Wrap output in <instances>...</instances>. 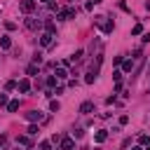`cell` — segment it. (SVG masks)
I'll use <instances>...</instances> for the list:
<instances>
[{
	"label": "cell",
	"mask_w": 150,
	"mask_h": 150,
	"mask_svg": "<svg viewBox=\"0 0 150 150\" xmlns=\"http://www.w3.org/2000/svg\"><path fill=\"white\" fill-rule=\"evenodd\" d=\"M19 9H21V12H26V14H28V12H33V9H35V0H23V2L19 5Z\"/></svg>",
	"instance_id": "obj_1"
},
{
	"label": "cell",
	"mask_w": 150,
	"mask_h": 150,
	"mask_svg": "<svg viewBox=\"0 0 150 150\" xmlns=\"http://www.w3.org/2000/svg\"><path fill=\"white\" fill-rule=\"evenodd\" d=\"M26 120L28 122H40L42 120V112L40 110H30V112H26Z\"/></svg>",
	"instance_id": "obj_2"
},
{
	"label": "cell",
	"mask_w": 150,
	"mask_h": 150,
	"mask_svg": "<svg viewBox=\"0 0 150 150\" xmlns=\"http://www.w3.org/2000/svg\"><path fill=\"white\" fill-rule=\"evenodd\" d=\"M40 26H42V23H40L38 19H26V28H28V30H38Z\"/></svg>",
	"instance_id": "obj_3"
},
{
	"label": "cell",
	"mask_w": 150,
	"mask_h": 150,
	"mask_svg": "<svg viewBox=\"0 0 150 150\" xmlns=\"http://www.w3.org/2000/svg\"><path fill=\"white\" fill-rule=\"evenodd\" d=\"M16 87H19V91H23V94H26V91L30 89V80H28V77H23V80H19V84H16Z\"/></svg>",
	"instance_id": "obj_4"
},
{
	"label": "cell",
	"mask_w": 150,
	"mask_h": 150,
	"mask_svg": "<svg viewBox=\"0 0 150 150\" xmlns=\"http://www.w3.org/2000/svg\"><path fill=\"white\" fill-rule=\"evenodd\" d=\"M40 45H42V47H49V45H52V35H49V33H42V35H40Z\"/></svg>",
	"instance_id": "obj_5"
},
{
	"label": "cell",
	"mask_w": 150,
	"mask_h": 150,
	"mask_svg": "<svg viewBox=\"0 0 150 150\" xmlns=\"http://www.w3.org/2000/svg\"><path fill=\"white\" fill-rule=\"evenodd\" d=\"M105 138H108V131H105V129H101V131H96V136H94V141H96V143H103Z\"/></svg>",
	"instance_id": "obj_6"
},
{
	"label": "cell",
	"mask_w": 150,
	"mask_h": 150,
	"mask_svg": "<svg viewBox=\"0 0 150 150\" xmlns=\"http://www.w3.org/2000/svg\"><path fill=\"white\" fill-rule=\"evenodd\" d=\"M91 110H94V103H91V101H84V103L80 105V112H91Z\"/></svg>",
	"instance_id": "obj_7"
},
{
	"label": "cell",
	"mask_w": 150,
	"mask_h": 150,
	"mask_svg": "<svg viewBox=\"0 0 150 150\" xmlns=\"http://www.w3.org/2000/svg\"><path fill=\"white\" fill-rule=\"evenodd\" d=\"M61 150H73V138H61Z\"/></svg>",
	"instance_id": "obj_8"
},
{
	"label": "cell",
	"mask_w": 150,
	"mask_h": 150,
	"mask_svg": "<svg viewBox=\"0 0 150 150\" xmlns=\"http://www.w3.org/2000/svg\"><path fill=\"white\" fill-rule=\"evenodd\" d=\"M0 47H2V49H9V47H12V40H9L7 35H2V38H0Z\"/></svg>",
	"instance_id": "obj_9"
},
{
	"label": "cell",
	"mask_w": 150,
	"mask_h": 150,
	"mask_svg": "<svg viewBox=\"0 0 150 150\" xmlns=\"http://www.w3.org/2000/svg\"><path fill=\"white\" fill-rule=\"evenodd\" d=\"M63 77H68V70L66 68H56V80H63Z\"/></svg>",
	"instance_id": "obj_10"
},
{
	"label": "cell",
	"mask_w": 150,
	"mask_h": 150,
	"mask_svg": "<svg viewBox=\"0 0 150 150\" xmlns=\"http://www.w3.org/2000/svg\"><path fill=\"white\" fill-rule=\"evenodd\" d=\"M7 110H9V112H16V110H19V101H9V103H7Z\"/></svg>",
	"instance_id": "obj_11"
},
{
	"label": "cell",
	"mask_w": 150,
	"mask_h": 150,
	"mask_svg": "<svg viewBox=\"0 0 150 150\" xmlns=\"http://www.w3.org/2000/svg\"><path fill=\"white\" fill-rule=\"evenodd\" d=\"M59 108H61V103L52 98V101H49V110H52V112H59Z\"/></svg>",
	"instance_id": "obj_12"
},
{
	"label": "cell",
	"mask_w": 150,
	"mask_h": 150,
	"mask_svg": "<svg viewBox=\"0 0 150 150\" xmlns=\"http://www.w3.org/2000/svg\"><path fill=\"white\" fill-rule=\"evenodd\" d=\"M45 28H47V33H49V35H52V33L56 30V26H54V21H47V23H45Z\"/></svg>",
	"instance_id": "obj_13"
},
{
	"label": "cell",
	"mask_w": 150,
	"mask_h": 150,
	"mask_svg": "<svg viewBox=\"0 0 150 150\" xmlns=\"http://www.w3.org/2000/svg\"><path fill=\"white\" fill-rule=\"evenodd\" d=\"M26 73H28V75H35V73H38V63H30V66L26 68Z\"/></svg>",
	"instance_id": "obj_14"
},
{
	"label": "cell",
	"mask_w": 150,
	"mask_h": 150,
	"mask_svg": "<svg viewBox=\"0 0 150 150\" xmlns=\"http://www.w3.org/2000/svg\"><path fill=\"white\" fill-rule=\"evenodd\" d=\"M94 80H96V73H91V70H89V73H87V77H84V82H87V84H91Z\"/></svg>",
	"instance_id": "obj_15"
},
{
	"label": "cell",
	"mask_w": 150,
	"mask_h": 150,
	"mask_svg": "<svg viewBox=\"0 0 150 150\" xmlns=\"http://www.w3.org/2000/svg\"><path fill=\"white\" fill-rule=\"evenodd\" d=\"M131 33H134V35H141V33H143V26H141V23H136V26L131 28Z\"/></svg>",
	"instance_id": "obj_16"
},
{
	"label": "cell",
	"mask_w": 150,
	"mask_h": 150,
	"mask_svg": "<svg viewBox=\"0 0 150 150\" xmlns=\"http://www.w3.org/2000/svg\"><path fill=\"white\" fill-rule=\"evenodd\" d=\"M19 143H21V145H30V138H28V136H19Z\"/></svg>",
	"instance_id": "obj_17"
},
{
	"label": "cell",
	"mask_w": 150,
	"mask_h": 150,
	"mask_svg": "<svg viewBox=\"0 0 150 150\" xmlns=\"http://www.w3.org/2000/svg\"><path fill=\"white\" fill-rule=\"evenodd\" d=\"M5 28H7V30H14L16 23H14V21H5Z\"/></svg>",
	"instance_id": "obj_18"
},
{
	"label": "cell",
	"mask_w": 150,
	"mask_h": 150,
	"mask_svg": "<svg viewBox=\"0 0 150 150\" xmlns=\"http://www.w3.org/2000/svg\"><path fill=\"white\" fill-rule=\"evenodd\" d=\"M35 134H38V127L30 124V127H28V136H35Z\"/></svg>",
	"instance_id": "obj_19"
},
{
	"label": "cell",
	"mask_w": 150,
	"mask_h": 150,
	"mask_svg": "<svg viewBox=\"0 0 150 150\" xmlns=\"http://www.w3.org/2000/svg\"><path fill=\"white\" fill-rule=\"evenodd\" d=\"M47 84H49V87H54V84H56V77H54V75H49V77H47Z\"/></svg>",
	"instance_id": "obj_20"
},
{
	"label": "cell",
	"mask_w": 150,
	"mask_h": 150,
	"mask_svg": "<svg viewBox=\"0 0 150 150\" xmlns=\"http://www.w3.org/2000/svg\"><path fill=\"white\" fill-rule=\"evenodd\" d=\"M73 136H75V138H82V136H84V131H82V129H75V131H73Z\"/></svg>",
	"instance_id": "obj_21"
},
{
	"label": "cell",
	"mask_w": 150,
	"mask_h": 150,
	"mask_svg": "<svg viewBox=\"0 0 150 150\" xmlns=\"http://www.w3.org/2000/svg\"><path fill=\"white\" fill-rule=\"evenodd\" d=\"M40 148H42V150H54V148H52L47 141H42V143H40Z\"/></svg>",
	"instance_id": "obj_22"
},
{
	"label": "cell",
	"mask_w": 150,
	"mask_h": 150,
	"mask_svg": "<svg viewBox=\"0 0 150 150\" xmlns=\"http://www.w3.org/2000/svg\"><path fill=\"white\" fill-rule=\"evenodd\" d=\"M134 68V61H124V70H131Z\"/></svg>",
	"instance_id": "obj_23"
},
{
	"label": "cell",
	"mask_w": 150,
	"mask_h": 150,
	"mask_svg": "<svg viewBox=\"0 0 150 150\" xmlns=\"http://www.w3.org/2000/svg\"><path fill=\"white\" fill-rule=\"evenodd\" d=\"M148 141H150V138H148L145 134H141V136H138V143H148Z\"/></svg>",
	"instance_id": "obj_24"
},
{
	"label": "cell",
	"mask_w": 150,
	"mask_h": 150,
	"mask_svg": "<svg viewBox=\"0 0 150 150\" xmlns=\"http://www.w3.org/2000/svg\"><path fill=\"white\" fill-rule=\"evenodd\" d=\"M0 105H7V94H0Z\"/></svg>",
	"instance_id": "obj_25"
},
{
	"label": "cell",
	"mask_w": 150,
	"mask_h": 150,
	"mask_svg": "<svg viewBox=\"0 0 150 150\" xmlns=\"http://www.w3.org/2000/svg\"><path fill=\"white\" fill-rule=\"evenodd\" d=\"M143 42H150V33H145V35H143Z\"/></svg>",
	"instance_id": "obj_26"
},
{
	"label": "cell",
	"mask_w": 150,
	"mask_h": 150,
	"mask_svg": "<svg viewBox=\"0 0 150 150\" xmlns=\"http://www.w3.org/2000/svg\"><path fill=\"white\" fill-rule=\"evenodd\" d=\"M5 141H7V138H5V136H0V148L5 145Z\"/></svg>",
	"instance_id": "obj_27"
},
{
	"label": "cell",
	"mask_w": 150,
	"mask_h": 150,
	"mask_svg": "<svg viewBox=\"0 0 150 150\" xmlns=\"http://www.w3.org/2000/svg\"><path fill=\"white\" fill-rule=\"evenodd\" d=\"M96 2H103V0H94V5H96Z\"/></svg>",
	"instance_id": "obj_28"
},
{
	"label": "cell",
	"mask_w": 150,
	"mask_h": 150,
	"mask_svg": "<svg viewBox=\"0 0 150 150\" xmlns=\"http://www.w3.org/2000/svg\"><path fill=\"white\" fill-rule=\"evenodd\" d=\"M131 150H141V148H131Z\"/></svg>",
	"instance_id": "obj_29"
},
{
	"label": "cell",
	"mask_w": 150,
	"mask_h": 150,
	"mask_svg": "<svg viewBox=\"0 0 150 150\" xmlns=\"http://www.w3.org/2000/svg\"><path fill=\"white\" fill-rule=\"evenodd\" d=\"M40 2H49V0H40Z\"/></svg>",
	"instance_id": "obj_30"
},
{
	"label": "cell",
	"mask_w": 150,
	"mask_h": 150,
	"mask_svg": "<svg viewBox=\"0 0 150 150\" xmlns=\"http://www.w3.org/2000/svg\"><path fill=\"white\" fill-rule=\"evenodd\" d=\"M148 150H150V148H148Z\"/></svg>",
	"instance_id": "obj_31"
}]
</instances>
